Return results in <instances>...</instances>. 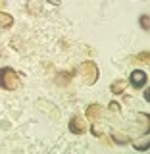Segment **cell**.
Instances as JSON below:
<instances>
[{
	"label": "cell",
	"instance_id": "1",
	"mask_svg": "<svg viewBox=\"0 0 150 154\" xmlns=\"http://www.w3.org/2000/svg\"><path fill=\"white\" fill-rule=\"evenodd\" d=\"M0 87L4 91H16L19 87V75L12 67H2L0 69Z\"/></svg>",
	"mask_w": 150,
	"mask_h": 154
},
{
	"label": "cell",
	"instance_id": "2",
	"mask_svg": "<svg viewBox=\"0 0 150 154\" xmlns=\"http://www.w3.org/2000/svg\"><path fill=\"white\" fill-rule=\"evenodd\" d=\"M79 73L87 85H94L98 81V67H96L94 62H83L79 67Z\"/></svg>",
	"mask_w": 150,
	"mask_h": 154
},
{
	"label": "cell",
	"instance_id": "3",
	"mask_svg": "<svg viewBox=\"0 0 150 154\" xmlns=\"http://www.w3.org/2000/svg\"><path fill=\"white\" fill-rule=\"evenodd\" d=\"M69 131L75 133V135H83L87 131V123L81 116H73V118L69 119Z\"/></svg>",
	"mask_w": 150,
	"mask_h": 154
},
{
	"label": "cell",
	"instance_id": "4",
	"mask_svg": "<svg viewBox=\"0 0 150 154\" xmlns=\"http://www.w3.org/2000/svg\"><path fill=\"white\" fill-rule=\"evenodd\" d=\"M131 85L135 87V89H141V87L146 85V73L141 69H135L131 73Z\"/></svg>",
	"mask_w": 150,
	"mask_h": 154
},
{
	"label": "cell",
	"instance_id": "5",
	"mask_svg": "<svg viewBox=\"0 0 150 154\" xmlns=\"http://www.w3.org/2000/svg\"><path fill=\"white\" fill-rule=\"evenodd\" d=\"M100 116H102V108H100L98 104H90L89 108H87V119H89V122H98Z\"/></svg>",
	"mask_w": 150,
	"mask_h": 154
},
{
	"label": "cell",
	"instance_id": "6",
	"mask_svg": "<svg viewBox=\"0 0 150 154\" xmlns=\"http://www.w3.org/2000/svg\"><path fill=\"white\" fill-rule=\"evenodd\" d=\"M14 25V17L10 14H0V27L2 29H10Z\"/></svg>",
	"mask_w": 150,
	"mask_h": 154
},
{
	"label": "cell",
	"instance_id": "7",
	"mask_svg": "<svg viewBox=\"0 0 150 154\" xmlns=\"http://www.w3.org/2000/svg\"><path fill=\"white\" fill-rule=\"evenodd\" d=\"M125 87H127V83H125L123 79L114 81V83H112V93H114V94H121L123 91H125Z\"/></svg>",
	"mask_w": 150,
	"mask_h": 154
},
{
	"label": "cell",
	"instance_id": "8",
	"mask_svg": "<svg viewBox=\"0 0 150 154\" xmlns=\"http://www.w3.org/2000/svg\"><path fill=\"white\" fill-rule=\"evenodd\" d=\"M144 141H135L133 146L137 148V150H148V135H144Z\"/></svg>",
	"mask_w": 150,
	"mask_h": 154
},
{
	"label": "cell",
	"instance_id": "9",
	"mask_svg": "<svg viewBox=\"0 0 150 154\" xmlns=\"http://www.w3.org/2000/svg\"><path fill=\"white\" fill-rule=\"evenodd\" d=\"M114 141L118 144H125V143H129V137L127 135H121V133H114Z\"/></svg>",
	"mask_w": 150,
	"mask_h": 154
},
{
	"label": "cell",
	"instance_id": "10",
	"mask_svg": "<svg viewBox=\"0 0 150 154\" xmlns=\"http://www.w3.org/2000/svg\"><path fill=\"white\" fill-rule=\"evenodd\" d=\"M141 25H142L144 31H148V29H150V19H148L146 14H144V16H141Z\"/></svg>",
	"mask_w": 150,
	"mask_h": 154
},
{
	"label": "cell",
	"instance_id": "11",
	"mask_svg": "<svg viewBox=\"0 0 150 154\" xmlns=\"http://www.w3.org/2000/svg\"><path fill=\"white\" fill-rule=\"evenodd\" d=\"M93 135H96V137H102V131H100L98 127H94V125H93Z\"/></svg>",
	"mask_w": 150,
	"mask_h": 154
},
{
	"label": "cell",
	"instance_id": "12",
	"mask_svg": "<svg viewBox=\"0 0 150 154\" xmlns=\"http://www.w3.org/2000/svg\"><path fill=\"white\" fill-rule=\"evenodd\" d=\"M110 108H112L114 112H119V104L118 102H112V104H110Z\"/></svg>",
	"mask_w": 150,
	"mask_h": 154
}]
</instances>
